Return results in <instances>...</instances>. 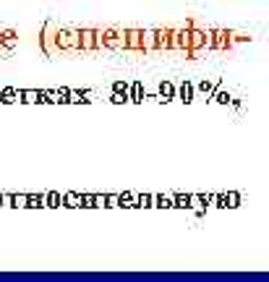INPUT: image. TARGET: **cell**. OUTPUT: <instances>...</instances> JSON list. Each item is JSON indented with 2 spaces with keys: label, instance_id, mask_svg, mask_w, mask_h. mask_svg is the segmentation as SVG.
Wrapping results in <instances>:
<instances>
[{
  "label": "cell",
  "instance_id": "2",
  "mask_svg": "<svg viewBox=\"0 0 269 282\" xmlns=\"http://www.w3.org/2000/svg\"><path fill=\"white\" fill-rule=\"evenodd\" d=\"M178 100H183V102H193V84L191 81H183L181 86H178Z\"/></svg>",
  "mask_w": 269,
  "mask_h": 282
},
{
  "label": "cell",
  "instance_id": "8",
  "mask_svg": "<svg viewBox=\"0 0 269 282\" xmlns=\"http://www.w3.org/2000/svg\"><path fill=\"white\" fill-rule=\"evenodd\" d=\"M58 201H61V194H47L44 196V207H61Z\"/></svg>",
  "mask_w": 269,
  "mask_h": 282
},
{
  "label": "cell",
  "instance_id": "10",
  "mask_svg": "<svg viewBox=\"0 0 269 282\" xmlns=\"http://www.w3.org/2000/svg\"><path fill=\"white\" fill-rule=\"evenodd\" d=\"M113 91L126 94V97H128V84H126V81H115V84H113Z\"/></svg>",
  "mask_w": 269,
  "mask_h": 282
},
{
  "label": "cell",
  "instance_id": "5",
  "mask_svg": "<svg viewBox=\"0 0 269 282\" xmlns=\"http://www.w3.org/2000/svg\"><path fill=\"white\" fill-rule=\"evenodd\" d=\"M61 201H66V207H79V201H81V194H68V196H63Z\"/></svg>",
  "mask_w": 269,
  "mask_h": 282
},
{
  "label": "cell",
  "instance_id": "1",
  "mask_svg": "<svg viewBox=\"0 0 269 282\" xmlns=\"http://www.w3.org/2000/svg\"><path fill=\"white\" fill-rule=\"evenodd\" d=\"M52 42L61 47V50H81L79 31H71V29H52Z\"/></svg>",
  "mask_w": 269,
  "mask_h": 282
},
{
  "label": "cell",
  "instance_id": "12",
  "mask_svg": "<svg viewBox=\"0 0 269 282\" xmlns=\"http://www.w3.org/2000/svg\"><path fill=\"white\" fill-rule=\"evenodd\" d=\"M136 201L141 204V207H152V196H139Z\"/></svg>",
  "mask_w": 269,
  "mask_h": 282
},
{
  "label": "cell",
  "instance_id": "9",
  "mask_svg": "<svg viewBox=\"0 0 269 282\" xmlns=\"http://www.w3.org/2000/svg\"><path fill=\"white\" fill-rule=\"evenodd\" d=\"M217 89V81H201L199 84V91H204V94H212Z\"/></svg>",
  "mask_w": 269,
  "mask_h": 282
},
{
  "label": "cell",
  "instance_id": "6",
  "mask_svg": "<svg viewBox=\"0 0 269 282\" xmlns=\"http://www.w3.org/2000/svg\"><path fill=\"white\" fill-rule=\"evenodd\" d=\"M212 100L220 102V105H228L230 102V94L228 91H212Z\"/></svg>",
  "mask_w": 269,
  "mask_h": 282
},
{
  "label": "cell",
  "instance_id": "7",
  "mask_svg": "<svg viewBox=\"0 0 269 282\" xmlns=\"http://www.w3.org/2000/svg\"><path fill=\"white\" fill-rule=\"evenodd\" d=\"M152 201H157V204H152V207H165V209L173 207V199H165V196H152Z\"/></svg>",
  "mask_w": 269,
  "mask_h": 282
},
{
  "label": "cell",
  "instance_id": "13",
  "mask_svg": "<svg viewBox=\"0 0 269 282\" xmlns=\"http://www.w3.org/2000/svg\"><path fill=\"white\" fill-rule=\"evenodd\" d=\"M3 204H6V194H0V207H3Z\"/></svg>",
  "mask_w": 269,
  "mask_h": 282
},
{
  "label": "cell",
  "instance_id": "3",
  "mask_svg": "<svg viewBox=\"0 0 269 282\" xmlns=\"http://www.w3.org/2000/svg\"><path fill=\"white\" fill-rule=\"evenodd\" d=\"M159 97H165V100H175V86L170 81H162L159 84Z\"/></svg>",
  "mask_w": 269,
  "mask_h": 282
},
{
  "label": "cell",
  "instance_id": "11",
  "mask_svg": "<svg viewBox=\"0 0 269 282\" xmlns=\"http://www.w3.org/2000/svg\"><path fill=\"white\" fill-rule=\"evenodd\" d=\"M110 102H115V105H121V102H128V97H126V94H118V91H113V97H110Z\"/></svg>",
  "mask_w": 269,
  "mask_h": 282
},
{
  "label": "cell",
  "instance_id": "4",
  "mask_svg": "<svg viewBox=\"0 0 269 282\" xmlns=\"http://www.w3.org/2000/svg\"><path fill=\"white\" fill-rule=\"evenodd\" d=\"M128 100H131V102H144V89H141V84H133V86H131Z\"/></svg>",
  "mask_w": 269,
  "mask_h": 282
}]
</instances>
